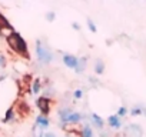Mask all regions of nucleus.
I'll return each mask as SVG.
<instances>
[{
    "mask_svg": "<svg viewBox=\"0 0 146 137\" xmlns=\"http://www.w3.org/2000/svg\"><path fill=\"white\" fill-rule=\"evenodd\" d=\"M142 107L143 106H133L132 109H130V116L132 117H137V116H142Z\"/></svg>",
    "mask_w": 146,
    "mask_h": 137,
    "instance_id": "f3484780",
    "label": "nucleus"
},
{
    "mask_svg": "<svg viewBox=\"0 0 146 137\" xmlns=\"http://www.w3.org/2000/svg\"><path fill=\"white\" fill-rule=\"evenodd\" d=\"M108 124H109V127L113 128V130H120V128H122V120H120L116 114H112V116L108 117Z\"/></svg>",
    "mask_w": 146,
    "mask_h": 137,
    "instance_id": "9d476101",
    "label": "nucleus"
},
{
    "mask_svg": "<svg viewBox=\"0 0 146 137\" xmlns=\"http://www.w3.org/2000/svg\"><path fill=\"white\" fill-rule=\"evenodd\" d=\"M6 66H7V57L3 53H0V68H5Z\"/></svg>",
    "mask_w": 146,
    "mask_h": 137,
    "instance_id": "412c9836",
    "label": "nucleus"
},
{
    "mask_svg": "<svg viewBox=\"0 0 146 137\" xmlns=\"http://www.w3.org/2000/svg\"><path fill=\"white\" fill-rule=\"evenodd\" d=\"M78 134H79V137H93V128L89 123H85Z\"/></svg>",
    "mask_w": 146,
    "mask_h": 137,
    "instance_id": "f8f14e48",
    "label": "nucleus"
},
{
    "mask_svg": "<svg viewBox=\"0 0 146 137\" xmlns=\"http://www.w3.org/2000/svg\"><path fill=\"white\" fill-rule=\"evenodd\" d=\"M83 96H85V90L83 89H76L75 92L72 93V97L75 100H80V99H83Z\"/></svg>",
    "mask_w": 146,
    "mask_h": 137,
    "instance_id": "a211bd4d",
    "label": "nucleus"
},
{
    "mask_svg": "<svg viewBox=\"0 0 146 137\" xmlns=\"http://www.w3.org/2000/svg\"><path fill=\"white\" fill-rule=\"evenodd\" d=\"M62 61L66 67L69 68H75L76 64H78V57L73 56V54H69V53H63L62 54Z\"/></svg>",
    "mask_w": 146,
    "mask_h": 137,
    "instance_id": "39448f33",
    "label": "nucleus"
},
{
    "mask_svg": "<svg viewBox=\"0 0 146 137\" xmlns=\"http://www.w3.org/2000/svg\"><path fill=\"white\" fill-rule=\"evenodd\" d=\"M42 89H43V86H42V83H40V79H35L33 82H32V94H39L40 92H42Z\"/></svg>",
    "mask_w": 146,
    "mask_h": 137,
    "instance_id": "4468645a",
    "label": "nucleus"
},
{
    "mask_svg": "<svg viewBox=\"0 0 146 137\" xmlns=\"http://www.w3.org/2000/svg\"><path fill=\"white\" fill-rule=\"evenodd\" d=\"M125 134L127 137H142V128L139 124H129L125 128Z\"/></svg>",
    "mask_w": 146,
    "mask_h": 137,
    "instance_id": "423d86ee",
    "label": "nucleus"
},
{
    "mask_svg": "<svg viewBox=\"0 0 146 137\" xmlns=\"http://www.w3.org/2000/svg\"><path fill=\"white\" fill-rule=\"evenodd\" d=\"M105 68H106V64L102 59H96L95 60V66H93V70H95V74L96 76H100L105 73Z\"/></svg>",
    "mask_w": 146,
    "mask_h": 137,
    "instance_id": "9b49d317",
    "label": "nucleus"
},
{
    "mask_svg": "<svg viewBox=\"0 0 146 137\" xmlns=\"http://www.w3.org/2000/svg\"><path fill=\"white\" fill-rule=\"evenodd\" d=\"M127 113H129L127 107H126V106H120V107L117 109V113H116V116H117L119 119H122V117H125Z\"/></svg>",
    "mask_w": 146,
    "mask_h": 137,
    "instance_id": "6ab92c4d",
    "label": "nucleus"
},
{
    "mask_svg": "<svg viewBox=\"0 0 146 137\" xmlns=\"http://www.w3.org/2000/svg\"><path fill=\"white\" fill-rule=\"evenodd\" d=\"M89 82H90L93 86H98V84H99V80H98V77H95V76H89Z\"/></svg>",
    "mask_w": 146,
    "mask_h": 137,
    "instance_id": "5701e85b",
    "label": "nucleus"
},
{
    "mask_svg": "<svg viewBox=\"0 0 146 137\" xmlns=\"http://www.w3.org/2000/svg\"><path fill=\"white\" fill-rule=\"evenodd\" d=\"M36 106H37L40 114L47 117L49 113H50V109H52V100H50V99H46V97L42 96V97H39V99L36 100Z\"/></svg>",
    "mask_w": 146,
    "mask_h": 137,
    "instance_id": "20e7f679",
    "label": "nucleus"
},
{
    "mask_svg": "<svg viewBox=\"0 0 146 137\" xmlns=\"http://www.w3.org/2000/svg\"><path fill=\"white\" fill-rule=\"evenodd\" d=\"M35 51H36V56H37V60L42 66H47L53 61L54 59V54L52 51V49L49 47V44L42 40V39H37L36 43H35Z\"/></svg>",
    "mask_w": 146,
    "mask_h": 137,
    "instance_id": "f03ea898",
    "label": "nucleus"
},
{
    "mask_svg": "<svg viewBox=\"0 0 146 137\" xmlns=\"http://www.w3.org/2000/svg\"><path fill=\"white\" fill-rule=\"evenodd\" d=\"M46 20H47L49 23L54 22V20H56V13H54V12H47V13H46Z\"/></svg>",
    "mask_w": 146,
    "mask_h": 137,
    "instance_id": "4be33fe9",
    "label": "nucleus"
},
{
    "mask_svg": "<svg viewBox=\"0 0 146 137\" xmlns=\"http://www.w3.org/2000/svg\"><path fill=\"white\" fill-rule=\"evenodd\" d=\"M86 67H88V57L82 56V57H78V64L73 70H75V73H78V74H83Z\"/></svg>",
    "mask_w": 146,
    "mask_h": 137,
    "instance_id": "6e6552de",
    "label": "nucleus"
},
{
    "mask_svg": "<svg viewBox=\"0 0 146 137\" xmlns=\"http://www.w3.org/2000/svg\"><path fill=\"white\" fill-rule=\"evenodd\" d=\"M142 114H145V117H146V107H142Z\"/></svg>",
    "mask_w": 146,
    "mask_h": 137,
    "instance_id": "c85d7f7f",
    "label": "nucleus"
},
{
    "mask_svg": "<svg viewBox=\"0 0 146 137\" xmlns=\"http://www.w3.org/2000/svg\"><path fill=\"white\" fill-rule=\"evenodd\" d=\"M86 23H88V27H89V30H90L92 33H96V32H98V27H96L95 22H93L90 17H88V19H86Z\"/></svg>",
    "mask_w": 146,
    "mask_h": 137,
    "instance_id": "aec40b11",
    "label": "nucleus"
},
{
    "mask_svg": "<svg viewBox=\"0 0 146 137\" xmlns=\"http://www.w3.org/2000/svg\"><path fill=\"white\" fill-rule=\"evenodd\" d=\"M66 137H79V134H76V131H69L67 134H66Z\"/></svg>",
    "mask_w": 146,
    "mask_h": 137,
    "instance_id": "a878e982",
    "label": "nucleus"
},
{
    "mask_svg": "<svg viewBox=\"0 0 146 137\" xmlns=\"http://www.w3.org/2000/svg\"><path fill=\"white\" fill-rule=\"evenodd\" d=\"M15 120H16V109L15 107H10L6 111V116L3 119V123H13Z\"/></svg>",
    "mask_w": 146,
    "mask_h": 137,
    "instance_id": "ddd939ff",
    "label": "nucleus"
},
{
    "mask_svg": "<svg viewBox=\"0 0 146 137\" xmlns=\"http://www.w3.org/2000/svg\"><path fill=\"white\" fill-rule=\"evenodd\" d=\"M15 33V29L12 26H7V27H2L0 29V37H3V39H7L10 34Z\"/></svg>",
    "mask_w": 146,
    "mask_h": 137,
    "instance_id": "2eb2a0df",
    "label": "nucleus"
},
{
    "mask_svg": "<svg viewBox=\"0 0 146 137\" xmlns=\"http://www.w3.org/2000/svg\"><path fill=\"white\" fill-rule=\"evenodd\" d=\"M72 29H73V30H79V32H80V23L73 22V23H72Z\"/></svg>",
    "mask_w": 146,
    "mask_h": 137,
    "instance_id": "b1692460",
    "label": "nucleus"
},
{
    "mask_svg": "<svg viewBox=\"0 0 146 137\" xmlns=\"http://www.w3.org/2000/svg\"><path fill=\"white\" fill-rule=\"evenodd\" d=\"M89 119H90V126L96 127V128L100 130V131L105 128V121H103V119H102L99 114H96V113H90Z\"/></svg>",
    "mask_w": 146,
    "mask_h": 137,
    "instance_id": "0eeeda50",
    "label": "nucleus"
},
{
    "mask_svg": "<svg viewBox=\"0 0 146 137\" xmlns=\"http://www.w3.org/2000/svg\"><path fill=\"white\" fill-rule=\"evenodd\" d=\"M89 117H88V114H85V113H80V111H73V113H70L69 116H67V119L64 120V130H66V127L67 126H75V124H79V123H82V121H85V120H88Z\"/></svg>",
    "mask_w": 146,
    "mask_h": 137,
    "instance_id": "7ed1b4c3",
    "label": "nucleus"
},
{
    "mask_svg": "<svg viewBox=\"0 0 146 137\" xmlns=\"http://www.w3.org/2000/svg\"><path fill=\"white\" fill-rule=\"evenodd\" d=\"M100 137H110V136H109V133H108V131L103 128V130L100 131Z\"/></svg>",
    "mask_w": 146,
    "mask_h": 137,
    "instance_id": "bb28decb",
    "label": "nucleus"
},
{
    "mask_svg": "<svg viewBox=\"0 0 146 137\" xmlns=\"http://www.w3.org/2000/svg\"><path fill=\"white\" fill-rule=\"evenodd\" d=\"M43 134H44V130H42L39 126L33 124V127H32V137H43Z\"/></svg>",
    "mask_w": 146,
    "mask_h": 137,
    "instance_id": "dca6fc26",
    "label": "nucleus"
},
{
    "mask_svg": "<svg viewBox=\"0 0 146 137\" xmlns=\"http://www.w3.org/2000/svg\"><path fill=\"white\" fill-rule=\"evenodd\" d=\"M6 41H7V44H9V47H10V50H12L13 53H16V54H19V56H22V57H25V59H29L27 44H26L25 39H23L17 32H15L13 34H10V36L6 39Z\"/></svg>",
    "mask_w": 146,
    "mask_h": 137,
    "instance_id": "f257e3e1",
    "label": "nucleus"
},
{
    "mask_svg": "<svg viewBox=\"0 0 146 137\" xmlns=\"http://www.w3.org/2000/svg\"><path fill=\"white\" fill-rule=\"evenodd\" d=\"M7 79V74L6 73H0V82H3V80H6Z\"/></svg>",
    "mask_w": 146,
    "mask_h": 137,
    "instance_id": "cd10ccee",
    "label": "nucleus"
},
{
    "mask_svg": "<svg viewBox=\"0 0 146 137\" xmlns=\"http://www.w3.org/2000/svg\"><path fill=\"white\" fill-rule=\"evenodd\" d=\"M43 137H57V136H56V133H54V131H44Z\"/></svg>",
    "mask_w": 146,
    "mask_h": 137,
    "instance_id": "393cba45",
    "label": "nucleus"
},
{
    "mask_svg": "<svg viewBox=\"0 0 146 137\" xmlns=\"http://www.w3.org/2000/svg\"><path fill=\"white\" fill-rule=\"evenodd\" d=\"M35 124L39 126L42 130H46V128H49V126H50V120H49V117L39 114V116H36V119H35Z\"/></svg>",
    "mask_w": 146,
    "mask_h": 137,
    "instance_id": "1a4fd4ad",
    "label": "nucleus"
}]
</instances>
